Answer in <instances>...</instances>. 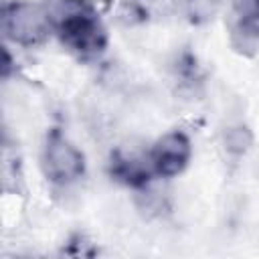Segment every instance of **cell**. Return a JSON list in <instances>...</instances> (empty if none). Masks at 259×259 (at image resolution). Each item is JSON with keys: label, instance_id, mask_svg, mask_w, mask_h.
I'll return each mask as SVG.
<instances>
[{"label": "cell", "instance_id": "5b68a950", "mask_svg": "<svg viewBox=\"0 0 259 259\" xmlns=\"http://www.w3.org/2000/svg\"><path fill=\"white\" fill-rule=\"evenodd\" d=\"M231 47L245 57L259 51V0H233L227 18Z\"/></svg>", "mask_w": 259, "mask_h": 259}, {"label": "cell", "instance_id": "8992f818", "mask_svg": "<svg viewBox=\"0 0 259 259\" xmlns=\"http://www.w3.org/2000/svg\"><path fill=\"white\" fill-rule=\"evenodd\" d=\"M109 176L123 186L144 188L152 180L154 172L146 158L127 156V154L115 150V152H111V158H109Z\"/></svg>", "mask_w": 259, "mask_h": 259}, {"label": "cell", "instance_id": "52a82bcc", "mask_svg": "<svg viewBox=\"0 0 259 259\" xmlns=\"http://www.w3.org/2000/svg\"><path fill=\"white\" fill-rule=\"evenodd\" d=\"M67 243H71V245H75V247H77V249L69 251L67 255H75V257H79V255H81V257H93V255L97 253V249L93 247V243H91V241H87L81 233H75Z\"/></svg>", "mask_w": 259, "mask_h": 259}, {"label": "cell", "instance_id": "277c9868", "mask_svg": "<svg viewBox=\"0 0 259 259\" xmlns=\"http://www.w3.org/2000/svg\"><path fill=\"white\" fill-rule=\"evenodd\" d=\"M190 154H192V146H190L188 136L180 130H174V132L164 134L152 144L146 160L154 176L172 178L188 166Z\"/></svg>", "mask_w": 259, "mask_h": 259}, {"label": "cell", "instance_id": "7a4b0ae2", "mask_svg": "<svg viewBox=\"0 0 259 259\" xmlns=\"http://www.w3.org/2000/svg\"><path fill=\"white\" fill-rule=\"evenodd\" d=\"M0 20L4 38L20 47H36L51 32L49 10L24 0H4Z\"/></svg>", "mask_w": 259, "mask_h": 259}, {"label": "cell", "instance_id": "6da1fadb", "mask_svg": "<svg viewBox=\"0 0 259 259\" xmlns=\"http://www.w3.org/2000/svg\"><path fill=\"white\" fill-rule=\"evenodd\" d=\"M99 0H57L49 10L51 30L79 61H93L107 47V30L99 16Z\"/></svg>", "mask_w": 259, "mask_h": 259}, {"label": "cell", "instance_id": "3957f363", "mask_svg": "<svg viewBox=\"0 0 259 259\" xmlns=\"http://www.w3.org/2000/svg\"><path fill=\"white\" fill-rule=\"evenodd\" d=\"M42 172L49 182L57 186H67L79 180L85 172V156L83 152L73 146L59 127H53L47 134L42 146Z\"/></svg>", "mask_w": 259, "mask_h": 259}]
</instances>
